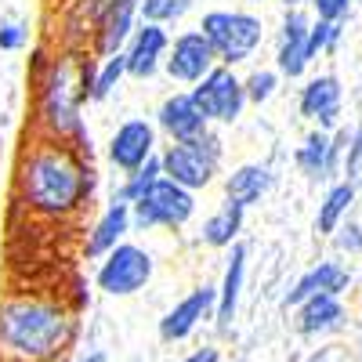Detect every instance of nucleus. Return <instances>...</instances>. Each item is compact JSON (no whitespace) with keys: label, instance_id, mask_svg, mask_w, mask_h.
Wrapping results in <instances>:
<instances>
[{"label":"nucleus","instance_id":"393cba45","mask_svg":"<svg viewBox=\"0 0 362 362\" xmlns=\"http://www.w3.org/2000/svg\"><path fill=\"white\" fill-rule=\"evenodd\" d=\"M355 196H358L355 181H348V177L334 181V185L326 189L322 203H319V214H315V232H319V235H334V228L348 218V210H351Z\"/></svg>","mask_w":362,"mask_h":362},{"label":"nucleus","instance_id":"9b49d317","mask_svg":"<svg viewBox=\"0 0 362 362\" xmlns=\"http://www.w3.org/2000/svg\"><path fill=\"white\" fill-rule=\"evenodd\" d=\"M348 131H312L297 145L293 163L308 181H337L341 177V160H344Z\"/></svg>","mask_w":362,"mask_h":362},{"label":"nucleus","instance_id":"b1692460","mask_svg":"<svg viewBox=\"0 0 362 362\" xmlns=\"http://www.w3.org/2000/svg\"><path fill=\"white\" fill-rule=\"evenodd\" d=\"M243 221H247V210L232 199H225L214 214L203 218L199 243L210 247V250H228L232 243H239V235H243Z\"/></svg>","mask_w":362,"mask_h":362},{"label":"nucleus","instance_id":"aec40b11","mask_svg":"<svg viewBox=\"0 0 362 362\" xmlns=\"http://www.w3.org/2000/svg\"><path fill=\"white\" fill-rule=\"evenodd\" d=\"M98 4L102 0H62V8H58V47L90 51Z\"/></svg>","mask_w":362,"mask_h":362},{"label":"nucleus","instance_id":"6e6552de","mask_svg":"<svg viewBox=\"0 0 362 362\" xmlns=\"http://www.w3.org/2000/svg\"><path fill=\"white\" fill-rule=\"evenodd\" d=\"M189 95L196 102V109L203 112V119L210 127H232L247 109V95H243V76L232 66H214L203 80H196L189 87Z\"/></svg>","mask_w":362,"mask_h":362},{"label":"nucleus","instance_id":"1a4fd4ad","mask_svg":"<svg viewBox=\"0 0 362 362\" xmlns=\"http://www.w3.org/2000/svg\"><path fill=\"white\" fill-rule=\"evenodd\" d=\"M156 153H160V131L148 116H127L124 124H116V131L105 141V160L109 167H116V174L141 167Z\"/></svg>","mask_w":362,"mask_h":362},{"label":"nucleus","instance_id":"f8f14e48","mask_svg":"<svg viewBox=\"0 0 362 362\" xmlns=\"http://www.w3.org/2000/svg\"><path fill=\"white\" fill-rule=\"evenodd\" d=\"M138 22H141V0H102L95 37H90V54L102 58V54L124 51V44L134 33Z\"/></svg>","mask_w":362,"mask_h":362},{"label":"nucleus","instance_id":"a211bd4d","mask_svg":"<svg viewBox=\"0 0 362 362\" xmlns=\"http://www.w3.org/2000/svg\"><path fill=\"white\" fill-rule=\"evenodd\" d=\"M153 124L156 131L167 138V141H181V138H192L199 134L203 127H210L203 112L196 109L192 95H189V87H181V90H170V95L160 102L156 116H153Z\"/></svg>","mask_w":362,"mask_h":362},{"label":"nucleus","instance_id":"c9c22d12","mask_svg":"<svg viewBox=\"0 0 362 362\" xmlns=\"http://www.w3.org/2000/svg\"><path fill=\"white\" fill-rule=\"evenodd\" d=\"M218 358H221V351L214 344H203V348H196L189 358H181V362H218Z\"/></svg>","mask_w":362,"mask_h":362},{"label":"nucleus","instance_id":"9d476101","mask_svg":"<svg viewBox=\"0 0 362 362\" xmlns=\"http://www.w3.org/2000/svg\"><path fill=\"white\" fill-rule=\"evenodd\" d=\"M214 66H218V54L196 25V29H181V33L170 37V47H167V58H163L160 73H167L170 83H177V87H192Z\"/></svg>","mask_w":362,"mask_h":362},{"label":"nucleus","instance_id":"5701e85b","mask_svg":"<svg viewBox=\"0 0 362 362\" xmlns=\"http://www.w3.org/2000/svg\"><path fill=\"white\" fill-rule=\"evenodd\" d=\"M297 308V329L305 337H315V334H329L344 322V305L337 293H312L305 297Z\"/></svg>","mask_w":362,"mask_h":362},{"label":"nucleus","instance_id":"39448f33","mask_svg":"<svg viewBox=\"0 0 362 362\" xmlns=\"http://www.w3.org/2000/svg\"><path fill=\"white\" fill-rule=\"evenodd\" d=\"M199 33L210 40L221 66H243L257 54L264 44V22L254 11H239V8H210L199 18Z\"/></svg>","mask_w":362,"mask_h":362},{"label":"nucleus","instance_id":"c85d7f7f","mask_svg":"<svg viewBox=\"0 0 362 362\" xmlns=\"http://www.w3.org/2000/svg\"><path fill=\"white\" fill-rule=\"evenodd\" d=\"M279 90V73L276 69H254L243 76V95H247V105H264L276 98Z\"/></svg>","mask_w":362,"mask_h":362},{"label":"nucleus","instance_id":"7ed1b4c3","mask_svg":"<svg viewBox=\"0 0 362 362\" xmlns=\"http://www.w3.org/2000/svg\"><path fill=\"white\" fill-rule=\"evenodd\" d=\"M80 334V312L66 297L8 293L0 300V358L8 362H58Z\"/></svg>","mask_w":362,"mask_h":362},{"label":"nucleus","instance_id":"bb28decb","mask_svg":"<svg viewBox=\"0 0 362 362\" xmlns=\"http://www.w3.org/2000/svg\"><path fill=\"white\" fill-rule=\"evenodd\" d=\"M163 177V167H160V153L156 156H148L141 167H134V170H127V174H119V185H116V192H112V199H124V203H134L153 181H160Z\"/></svg>","mask_w":362,"mask_h":362},{"label":"nucleus","instance_id":"f03ea898","mask_svg":"<svg viewBox=\"0 0 362 362\" xmlns=\"http://www.w3.org/2000/svg\"><path fill=\"white\" fill-rule=\"evenodd\" d=\"M95 62L98 58L90 51L58 47V51H51L44 69L29 76V87H33V134L90 148L83 105L90 102Z\"/></svg>","mask_w":362,"mask_h":362},{"label":"nucleus","instance_id":"f257e3e1","mask_svg":"<svg viewBox=\"0 0 362 362\" xmlns=\"http://www.w3.org/2000/svg\"><path fill=\"white\" fill-rule=\"evenodd\" d=\"M98 170L90 148L29 134L15 160V203L40 225H69L95 199Z\"/></svg>","mask_w":362,"mask_h":362},{"label":"nucleus","instance_id":"412c9836","mask_svg":"<svg viewBox=\"0 0 362 362\" xmlns=\"http://www.w3.org/2000/svg\"><path fill=\"white\" fill-rule=\"evenodd\" d=\"M221 185H225V199H232V203H239L243 210H250V206H257L272 192L276 174H272L268 163H239V167H232L225 174Z\"/></svg>","mask_w":362,"mask_h":362},{"label":"nucleus","instance_id":"0eeeda50","mask_svg":"<svg viewBox=\"0 0 362 362\" xmlns=\"http://www.w3.org/2000/svg\"><path fill=\"white\" fill-rule=\"evenodd\" d=\"M156 272V257L148 254L145 247L131 243V239H119V243L98 257V268H95V286L109 297H131L138 290L148 286Z\"/></svg>","mask_w":362,"mask_h":362},{"label":"nucleus","instance_id":"e433bc0d","mask_svg":"<svg viewBox=\"0 0 362 362\" xmlns=\"http://www.w3.org/2000/svg\"><path fill=\"white\" fill-rule=\"evenodd\" d=\"M76 362H109V358H105V351H98V348H95V351H87V355H80Z\"/></svg>","mask_w":362,"mask_h":362},{"label":"nucleus","instance_id":"2f4dec72","mask_svg":"<svg viewBox=\"0 0 362 362\" xmlns=\"http://www.w3.org/2000/svg\"><path fill=\"white\" fill-rule=\"evenodd\" d=\"M341 174H344L348 181H358V177H362V124H355V131H348V145H344Z\"/></svg>","mask_w":362,"mask_h":362},{"label":"nucleus","instance_id":"2eb2a0df","mask_svg":"<svg viewBox=\"0 0 362 362\" xmlns=\"http://www.w3.org/2000/svg\"><path fill=\"white\" fill-rule=\"evenodd\" d=\"M297 109L319 131H337L341 127V109H344V87H341V80L334 73H322V76L305 80V87H300V95H297Z\"/></svg>","mask_w":362,"mask_h":362},{"label":"nucleus","instance_id":"4468645a","mask_svg":"<svg viewBox=\"0 0 362 362\" xmlns=\"http://www.w3.org/2000/svg\"><path fill=\"white\" fill-rule=\"evenodd\" d=\"M308 25H312V15L305 8H286L283 25H279V47H276V73L286 80H300L312 66Z\"/></svg>","mask_w":362,"mask_h":362},{"label":"nucleus","instance_id":"cd10ccee","mask_svg":"<svg viewBox=\"0 0 362 362\" xmlns=\"http://www.w3.org/2000/svg\"><path fill=\"white\" fill-rule=\"evenodd\" d=\"M196 8H199V0H141V22H156V25L174 29Z\"/></svg>","mask_w":362,"mask_h":362},{"label":"nucleus","instance_id":"423d86ee","mask_svg":"<svg viewBox=\"0 0 362 362\" xmlns=\"http://www.w3.org/2000/svg\"><path fill=\"white\" fill-rule=\"evenodd\" d=\"M199 192L177 185L170 177H160L153 181L134 203H131V225L134 232H156V228H167V232H177L185 228L192 218H196V199Z\"/></svg>","mask_w":362,"mask_h":362},{"label":"nucleus","instance_id":"58836bf2","mask_svg":"<svg viewBox=\"0 0 362 362\" xmlns=\"http://www.w3.org/2000/svg\"><path fill=\"white\" fill-rule=\"evenodd\" d=\"M0 153H4V134H0Z\"/></svg>","mask_w":362,"mask_h":362},{"label":"nucleus","instance_id":"72a5a7b5","mask_svg":"<svg viewBox=\"0 0 362 362\" xmlns=\"http://www.w3.org/2000/svg\"><path fill=\"white\" fill-rule=\"evenodd\" d=\"M308 4H312L315 18H326V22H344L355 0H308Z\"/></svg>","mask_w":362,"mask_h":362},{"label":"nucleus","instance_id":"ddd939ff","mask_svg":"<svg viewBox=\"0 0 362 362\" xmlns=\"http://www.w3.org/2000/svg\"><path fill=\"white\" fill-rule=\"evenodd\" d=\"M170 47V29L156 22H138L134 33L124 44V62L131 80H153L163 69V58Z\"/></svg>","mask_w":362,"mask_h":362},{"label":"nucleus","instance_id":"c756f323","mask_svg":"<svg viewBox=\"0 0 362 362\" xmlns=\"http://www.w3.org/2000/svg\"><path fill=\"white\" fill-rule=\"evenodd\" d=\"M341 33H344V25H341V22L312 18V25H308V51H312V58H319V54H329V51H337V44H341Z\"/></svg>","mask_w":362,"mask_h":362},{"label":"nucleus","instance_id":"473e14b6","mask_svg":"<svg viewBox=\"0 0 362 362\" xmlns=\"http://www.w3.org/2000/svg\"><path fill=\"white\" fill-rule=\"evenodd\" d=\"M334 243H337L341 254H358V250H362V225L344 218V221L334 228Z\"/></svg>","mask_w":362,"mask_h":362},{"label":"nucleus","instance_id":"6ab92c4d","mask_svg":"<svg viewBox=\"0 0 362 362\" xmlns=\"http://www.w3.org/2000/svg\"><path fill=\"white\" fill-rule=\"evenodd\" d=\"M243 283H247V247L232 243L228 257H225V276L218 283V300H214V322L221 334H228L235 312H239V297H243Z\"/></svg>","mask_w":362,"mask_h":362},{"label":"nucleus","instance_id":"f704fd0d","mask_svg":"<svg viewBox=\"0 0 362 362\" xmlns=\"http://www.w3.org/2000/svg\"><path fill=\"white\" fill-rule=\"evenodd\" d=\"M47 58H51V47H44V44H37L33 51H29V76H33V73H40Z\"/></svg>","mask_w":362,"mask_h":362},{"label":"nucleus","instance_id":"a878e982","mask_svg":"<svg viewBox=\"0 0 362 362\" xmlns=\"http://www.w3.org/2000/svg\"><path fill=\"white\" fill-rule=\"evenodd\" d=\"M127 80V62H124V51L116 54H102L95 62V76H90V102H105L116 95V87Z\"/></svg>","mask_w":362,"mask_h":362},{"label":"nucleus","instance_id":"20e7f679","mask_svg":"<svg viewBox=\"0 0 362 362\" xmlns=\"http://www.w3.org/2000/svg\"><path fill=\"white\" fill-rule=\"evenodd\" d=\"M225 163V141L214 127H203L192 138H181V141H167L160 148V167L163 177L177 181L192 192H203L218 181Z\"/></svg>","mask_w":362,"mask_h":362},{"label":"nucleus","instance_id":"f3484780","mask_svg":"<svg viewBox=\"0 0 362 362\" xmlns=\"http://www.w3.org/2000/svg\"><path fill=\"white\" fill-rule=\"evenodd\" d=\"M131 232H134V225H131V203L109 199L102 206V214L95 218V225H90L87 235H83V257L98 261L102 254H109L119 239H127Z\"/></svg>","mask_w":362,"mask_h":362},{"label":"nucleus","instance_id":"4be33fe9","mask_svg":"<svg viewBox=\"0 0 362 362\" xmlns=\"http://www.w3.org/2000/svg\"><path fill=\"white\" fill-rule=\"evenodd\" d=\"M351 286V272L344 268V264H337V261H319L315 268H308L305 276H300L290 290H286V297H283V308H293V305H300L305 297H312V293H344Z\"/></svg>","mask_w":362,"mask_h":362},{"label":"nucleus","instance_id":"a19ab883","mask_svg":"<svg viewBox=\"0 0 362 362\" xmlns=\"http://www.w3.org/2000/svg\"><path fill=\"white\" fill-rule=\"evenodd\" d=\"M358 348H362V344H358Z\"/></svg>","mask_w":362,"mask_h":362},{"label":"nucleus","instance_id":"ea45409f","mask_svg":"<svg viewBox=\"0 0 362 362\" xmlns=\"http://www.w3.org/2000/svg\"><path fill=\"white\" fill-rule=\"evenodd\" d=\"M0 362H8V358H0Z\"/></svg>","mask_w":362,"mask_h":362},{"label":"nucleus","instance_id":"4c0bfd02","mask_svg":"<svg viewBox=\"0 0 362 362\" xmlns=\"http://www.w3.org/2000/svg\"><path fill=\"white\" fill-rule=\"evenodd\" d=\"M283 4H286V8H300V4H305V0H283Z\"/></svg>","mask_w":362,"mask_h":362},{"label":"nucleus","instance_id":"dca6fc26","mask_svg":"<svg viewBox=\"0 0 362 362\" xmlns=\"http://www.w3.org/2000/svg\"><path fill=\"white\" fill-rule=\"evenodd\" d=\"M214 300H218V286H196L181 300H174V308L160 319V337L163 341H185L189 334H196V326L214 319Z\"/></svg>","mask_w":362,"mask_h":362},{"label":"nucleus","instance_id":"7c9ffc66","mask_svg":"<svg viewBox=\"0 0 362 362\" xmlns=\"http://www.w3.org/2000/svg\"><path fill=\"white\" fill-rule=\"evenodd\" d=\"M29 47V25L18 18H4L0 22V51L4 54H18Z\"/></svg>","mask_w":362,"mask_h":362}]
</instances>
